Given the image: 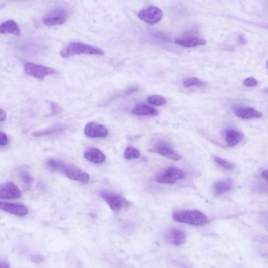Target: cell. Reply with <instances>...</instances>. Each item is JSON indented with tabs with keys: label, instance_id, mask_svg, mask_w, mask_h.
<instances>
[{
	"label": "cell",
	"instance_id": "22",
	"mask_svg": "<svg viewBox=\"0 0 268 268\" xmlns=\"http://www.w3.org/2000/svg\"><path fill=\"white\" fill-rule=\"evenodd\" d=\"M19 176L22 183L26 186H29L33 181V178L28 168L22 167L19 169Z\"/></svg>",
	"mask_w": 268,
	"mask_h": 268
},
{
	"label": "cell",
	"instance_id": "13",
	"mask_svg": "<svg viewBox=\"0 0 268 268\" xmlns=\"http://www.w3.org/2000/svg\"><path fill=\"white\" fill-rule=\"evenodd\" d=\"M165 239L169 244L179 246L183 245L186 240L185 233L180 229H172L168 231L165 234Z\"/></svg>",
	"mask_w": 268,
	"mask_h": 268
},
{
	"label": "cell",
	"instance_id": "14",
	"mask_svg": "<svg viewBox=\"0 0 268 268\" xmlns=\"http://www.w3.org/2000/svg\"><path fill=\"white\" fill-rule=\"evenodd\" d=\"M175 43L178 45L187 48L204 46L206 44L205 40L195 36L178 38L176 40Z\"/></svg>",
	"mask_w": 268,
	"mask_h": 268
},
{
	"label": "cell",
	"instance_id": "11",
	"mask_svg": "<svg viewBox=\"0 0 268 268\" xmlns=\"http://www.w3.org/2000/svg\"><path fill=\"white\" fill-rule=\"evenodd\" d=\"M151 151L175 161H178L181 159V157L172 149L170 145L165 142H157L154 145Z\"/></svg>",
	"mask_w": 268,
	"mask_h": 268
},
{
	"label": "cell",
	"instance_id": "31",
	"mask_svg": "<svg viewBox=\"0 0 268 268\" xmlns=\"http://www.w3.org/2000/svg\"><path fill=\"white\" fill-rule=\"evenodd\" d=\"M9 264L6 261L0 260V268H8L10 267Z\"/></svg>",
	"mask_w": 268,
	"mask_h": 268
},
{
	"label": "cell",
	"instance_id": "17",
	"mask_svg": "<svg viewBox=\"0 0 268 268\" xmlns=\"http://www.w3.org/2000/svg\"><path fill=\"white\" fill-rule=\"evenodd\" d=\"M66 128V126L62 124H57L47 129L35 131L33 136L35 137H44L56 135L62 132Z\"/></svg>",
	"mask_w": 268,
	"mask_h": 268
},
{
	"label": "cell",
	"instance_id": "23",
	"mask_svg": "<svg viewBox=\"0 0 268 268\" xmlns=\"http://www.w3.org/2000/svg\"><path fill=\"white\" fill-rule=\"evenodd\" d=\"M124 157L127 160L139 159L141 157L140 151L133 147H128L124 152Z\"/></svg>",
	"mask_w": 268,
	"mask_h": 268
},
{
	"label": "cell",
	"instance_id": "28",
	"mask_svg": "<svg viewBox=\"0 0 268 268\" xmlns=\"http://www.w3.org/2000/svg\"><path fill=\"white\" fill-rule=\"evenodd\" d=\"M244 85L248 87H255L258 85V81L253 77H249L244 80Z\"/></svg>",
	"mask_w": 268,
	"mask_h": 268
},
{
	"label": "cell",
	"instance_id": "5",
	"mask_svg": "<svg viewBox=\"0 0 268 268\" xmlns=\"http://www.w3.org/2000/svg\"><path fill=\"white\" fill-rule=\"evenodd\" d=\"M69 12L63 8H56L50 11L43 19L44 23L48 26L64 24L69 19Z\"/></svg>",
	"mask_w": 268,
	"mask_h": 268
},
{
	"label": "cell",
	"instance_id": "33",
	"mask_svg": "<svg viewBox=\"0 0 268 268\" xmlns=\"http://www.w3.org/2000/svg\"><path fill=\"white\" fill-rule=\"evenodd\" d=\"M0 8H1V6H0Z\"/></svg>",
	"mask_w": 268,
	"mask_h": 268
},
{
	"label": "cell",
	"instance_id": "32",
	"mask_svg": "<svg viewBox=\"0 0 268 268\" xmlns=\"http://www.w3.org/2000/svg\"><path fill=\"white\" fill-rule=\"evenodd\" d=\"M262 177L266 180H267V171H263L261 174Z\"/></svg>",
	"mask_w": 268,
	"mask_h": 268
},
{
	"label": "cell",
	"instance_id": "16",
	"mask_svg": "<svg viewBox=\"0 0 268 268\" xmlns=\"http://www.w3.org/2000/svg\"><path fill=\"white\" fill-rule=\"evenodd\" d=\"M0 33L19 36L21 34V30L15 21L8 20L0 24Z\"/></svg>",
	"mask_w": 268,
	"mask_h": 268
},
{
	"label": "cell",
	"instance_id": "20",
	"mask_svg": "<svg viewBox=\"0 0 268 268\" xmlns=\"http://www.w3.org/2000/svg\"><path fill=\"white\" fill-rule=\"evenodd\" d=\"M244 135L242 132L235 130L227 131L226 136V141L230 146L234 147L243 140Z\"/></svg>",
	"mask_w": 268,
	"mask_h": 268
},
{
	"label": "cell",
	"instance_id": "19",
	"mask_svg": "<svg viewBox=\"0 0 268 268\" xmlns=\"http://www.w3.org/2000/svg\"><path fill=\"white\" fill-rule=\"evenodd\" d=\"M235 114L237 116L243 119L259 118L262 115L259 111L251 108L239 109Z\"/></svg>",
	"mask_w": 268,
	"mask_h": 268
},
{
	"label": "cell",
	"instance_id": "30",
	"mask_svg": "<svg viewBox=\"0 0 268 268\" xmlns=\"http://www.w3.org/2000/svg\"><path fill=\"white\" fill-rule=\"evenodd\" d=\"M6 118L7 114L6 112L3 109H0V123L5 121Z\"/></svg>",
	"mask_w": 268,
	"mask_h": 268
},
{
	"label": "cell",
	"instance_id": "12",
	"mask_svg": "<svg viewBox=\"0 0 268 268\" xmlns=\"http://www.w3.org/2000/svg\"><path fill=\"white\" fill-rule=\"evenodd\" d=\"M0 210L19 217H25L29 213L28 207L19 204L0 202Z\"/></svg>",
	"mask_w": 268,
	"mask_h": 268
},
{
	"label": "cell",
	"instance_id": "15",
	"mask_svg": "<svg viewBox=\"0 0 268 268\" xmlns=\"http://www.w3.org/2000/svg\"><path fill=\"white\" fill-rule=\"evenodd\" d=\"M84 157L89 162L97 164H102L105 160L104 154L100 150L96 148L88 150L85 153Z\"/></svg>",
	"mask_w": 268,
	"mask_h": 268
},
{
	"label": "cell",
	"instance_id": "9",
	"mask_svg": "<svg viewBox=\"0 0 268 268\" xmlns=\"http://www.w3.org/2000/svg\"><path fill=\"white\" fill-rule=\"evenodd\" d=\"M21 195V191L14 182H8L0 185V198L15 199Z\"/></svg>",
	"mask_w": 268,
	"mask_h": 268
},
{
	"label": "cell",
	"instance_id": "2",
	"mask_svg": "<svg viewBox=\"0 0 268 268\" xmlns=\"http://www.w3.org/2000/svg\"><path fill=\"white\" fill-rule=\"evenodd\" d=\"M104 54V51L100 48L79 42L71 43L60 51V55L63 58L80 55L101 56Z\"/></svg>",
	"mask_w": 268,
	"mask_h": 268
},
{
	"label": "cell",
	"instance_id": "3",
	"mask_svg": "<svg viewBox=\"0 0 268 268\" xmlns=\"http://www.w3.org/2000/svg\"><path fill=\"white\" fill-rule=\"evenodd\" d=\"M173 219L175 221L194 226L205 225L208 221L205 214L198 211H183L173 213Z\"/></svg>",
	"mask_w": 268,
	"mask_h": 268
},
{
	"label": "cell",
	"instance_id": "27",
	"mask_svg": "<svg viewBox=\"0 0 268 268\" xmlns=\"http://www.w3.org/2000/svg\"><path fill=\"white\" fill-rule=\"evenodd\" d=\"M50 106L51 108V113L50 114V116L57 115L60 112L61 109L57 104L55 103V102H50Z\"/></svg>",
	"mask_w": 268,
	"mask_h": 268
},
{
	"label": "cell",
	"instance_id": "25",
	"mask_svg": "<svg viewBox=\"0 0 268 268\" xmlns=\"http://www.w3.org/2000/svg\"><path fill=\"white\" fill-rule=\"evenodd\" d=\"M184 87L188 88L192 86L202 87L204 86V82H201L196 78H189L183 80V82Z\"/></svg>",
	"mask_w": 268,
	"mask_h": 268
},
{
	"label": "cell",
	"instance_id": "18",
	"mask_svg": "<svg viewBox=\"0 0 268 268\" xmlns=\"http://www.w3.org/2000/svg\"><path fill=\"white\" fill-rule=\"evenodd\" d=\"M131 113L136 115L157 116L159 112L156 109L144 104H139L134 108Z\"/></svg>",
	"mask_w": 268,
	"mask_h": 268
},
{
	"label": "cell",
	"instance_id": "10",
	"mask_svg": "<svg viewBox=\"0 0 268 268\" xmlns=\"http://www.w3.org/2000/svg\"><path fill=\"white\" fill-rule=\"evenodd\" d=\"M84 132L85 135L90 138H104L108 136V129L102 124L91 122L85 126Z\"/></svg>",
	"mask_w": 268,
	"mask_h": 268
},
{
	"label": "cell",
	"instance_id": "8",
	"mask_svg": "<svg viewBox=\"0 0 268 268\" xmlns=\"http://www.w3.org/2000/svg\"><path fill=\"white\" fill-rule=\"evenodd\" d=\"M138 16L144 22L149 24L159 22L163 17V13L160 9L152 7L141 10Z\"/></svg>",
	"mask_w": 268,
	"mask_h": 268
},
{
	"label": "cell",
	"instance_id": "7",
	"mask_svg": "<svg viewBox=\"0 0 268 268\" xmlns=\"http://www.w3.org/2000/svg\"><path fill=\"white\" fill-rule=\"evenodd\" d=\"M101 197L108 205L111 209L115 212L121 210L125 201L124 198L116 193L103 190L99 193Z\"/></svg>",
	"mask_w": 268,
	"mask_h": 268
},
{
	"label": "cell",
	"instance_id": "4",
	"mask_svg": "<svg viewBox=\"0 0 268 268\" xmlns=\"http://www.w3.org/2000/svg\"><path fill=\"white\" fill-rule=\"evenodd\" d=\"M24 71L26 74L41 80L48 76L57 73L55 70L50 67L32 62H27L25 64Z\"/></svg>",
	"mask_w": 268,
	"mask_h": 268
},
{
	"label": "cell",
	"instance_id": "24",
	"mask_svg": "<svg viewBox=\"0 0 268 268\" xmlns=\"http://www.w3.org/2000/svg\"><path fill=\"white\" fill-rule=\"evenodd\" d=\"M147 102L157 106H163L167 103L166 99L162 96L158 95L151 96L147 99Z\"/></svg>",
	"mask_w": 268,
	"mask_h": 268
},
{
	"label": "cell",
	"instance_id": "6",
	"mask_svg": "<svg viewBox=\"0 0 268 268\" xmlns=\"http://www.w3.org/2000/svg\"><path fill=\"white\" fill-rule=\"evenodd\" d=\"M184 177V173L176 167H169L159 174L156 181L160 183L173 184Z\"/></svg>",
	"mask_w": 268,
	"mask_h": 268
},
{
	"label": "cell",
	"instance_id": "26",
	"mask_svg": "<svg viewBox=\"0 0 268 268\" xmlns=\"http://www.w3.org/2000/svg\"><path fill=\"white\" fill-rule=\"evenodd\" d=\"M214 160H215V162L218 165L225 169L232 170L235 168L233 164L219 157H215V158H214Z\"/></svg>",
	"mask_w": 268,
	"mask_h": 268
},
{
	"label": "cell",
	"instance_id": "21",
	"mask_svg": "<svg viewBox=\"0 0 268 268\" xmlns=\"http://www.w3.org/2000/svg\"><path fill=\"white\" fill-rule=\"evenodd\" d=\"M232 186L233 182L230 179L220 181L214 184V190L217 194H222L230 191Z\"/></svg>",
	"mask_w": 268,
	"mask_h": 268
},
{
	"label": "cell",
	"instance_id": "29",
	"mask_svg": "<svg viewBox=\"0 0 268 268\" xmlns=\"http://www.w3.org/2000/svg\"><path fill=\"white\" fill-rule=\"evenodd\" d=\"M8 143V138L5 133L0 132V147L6 146Z\"/></svg>",
	"mask_w": 268,
	"mask_h": 268
},
{
	"label": "cell",
	"instance_id": "1",
	"mask_svg": "<svg viewBox=\"0 0 268 268\" xmlns=\"http://www.w3.org/2000/svg\"><path fill=\"white\" fill-rule=\"evenodd\" d=\"M47 167L52 171H58L69 179L86 183L89 181L88 174L79 168L56 159L50 158L46 162Z\"/></svg>",
	"mask_w": 268,
	"mask_h": 268
}]
</instances>
